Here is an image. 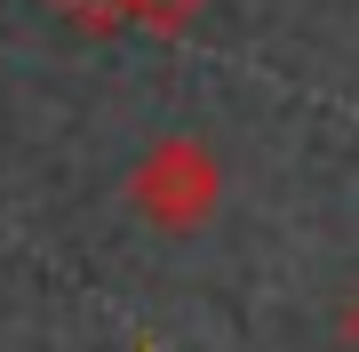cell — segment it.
<instances>
[{
    "label": "cell",
    "instance_id": "cell-1",
    "mask_svg": "<svg viewBox=\"0 0 359 352\" xmlns=\"http://www.w3.org/2000/svg\"><path fill=\"white\" fill-rule=\"evenodd\" d=\"M344 337H351V344H359V304H351V313H344Z\"/></svg>",
    "mask_w": 359,
    "mask_h": 352
}]
</instances>
